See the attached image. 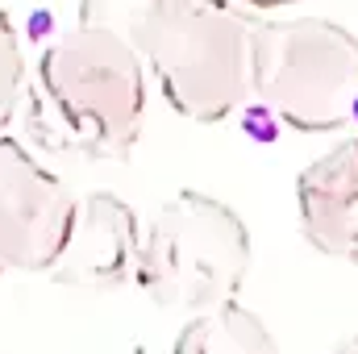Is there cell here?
Masks as SVG:
<instances>
[{"instance_id": "obj_3", "label": "cell", "mask_w": 358, "mask_h": 354, "mask_svg": "<svg viewBox=\"0 0 358 354\" xmlns=\"http://www.w3.org/2000/svg\"><path fill=\"white\" fill-rule=\"evenodd\" d=\"M250 271V229L246 221L208 192L183 187L176 200L150 213L134 279L155 309L167 313H208L238 300Z\"/></svg>"}, {"instance_id": "obj_9", "label": "cell", "mask_w": 358, "mask_h": 354, "mask_svg": "<svg viewBox=\"0 0 358 354\" xmlns=\"http://www.w3.org/2000/svg\"><path fill=\"white\" fill-rule=\"evenodd\" d=\"M21 88H25V55H21L13 17L0 8V129L13 121V108L21 100Z\"/></svg>"}, {"instance_id": "obj_8", "label": "cell", "mask_w": 358, "mask_h": 354, "mask_svg": "<svg viewBox=\"0 0 358 354\" xmlns=\"http://www.w3.org/2000/svg\"><path fill=\"white\" fill-rule=\"evenodd\" d=\"M171 354H279V346L259 313L229 300V304L187 317Z\"/></svg>"}, {"instance_id": "obj_2", "label": "cell", "mask_w": 358, "mask_h": 354, "mask_svg": "<svg viewBox=\"0 0 358 354\" xmlns=\"http://www.w3.org/2000/svg\"><path fill=\"white\" fill-rule=\"evenodd\" d=\"M146 121V67L117 34L76 25L55 38L29 88V129L46 150L125 159Z\"/></svg>"}, {"instance_id": "obj_11", "label": "cell", "mask_w": 358, "mask_h": 354, "mask_svg": "<svg viewBox=\"0 0 358 354\" xmlns=\"http://www.w3.org/2000/svg\"><path fill=\"white\" fill-rule=\"evenodd\" d=\"M334 354H358V338H346V342H342Z\"/></svg>"}, {"instance_id": "obj_6", "label": "cell", "mask_w": 358, "mask_h": 354, "mask_svg": "<svg viewBox=\"0 0 358 354\" xmlns=\"http://www.w3.org/2000/svg\"><path fill=\"white\" fill-rule=\"evenodd\" d=\"M296 208L313 250L358 267V134L342 138L300 171Z\"/></svg>"}, {"instance_id": "obj_5", "label": "cell", "mask_w": 358, "mask_h": 354, "mask_svg": "<svg viewBox=\"0 0 358 354\" xmlns=\"http://www.w3.org/2000/svg\"><path fill=\"white\" fill-rule=\"evenodd\" d=\"M80 200L17 138H0V275L55 271Z\"/></svg>"}, {"instance_id": "obj_4", "label": "cell", "mask_w": 358, "mask_h": 354, "mask_svg": "<svg viewBox=\"0 0 358 354\" xmlns=\"http://www.w3.org/2000/svg\"><path fill=\"white\" fill-rule=\"evenodd\" d=\"M250 96L300 134H334L358 117V38L325 17L255 21Z\"/></svg>"}, {"instance_id": "obj_1", "label": "cell", "mask_w": 358, "mask_h": 354, "mask_svg": "<svg viewBox=\"0 0 358 354\" xmlns=\"http://www.w3.org/2000/svg\"><path fill=\"white\" fill-rule=\"evenodd\" d=\"M80 25L134 46L187 121L213 125L250 100L255 17L229 0H80Z\"/></svg>"}, {"instance_id": "obj_7", "label": "cell", "mask_w": 358, "mask_h": 354, "mask_svg": "<svg viewBox=\"0 0 358 354\" xmlns=\"http://www.w3.org/2000/svg\"><path fill=\"white\" fill-rule=\"evenodd\" d=\"M138 242H142V229H138L134 208L125 200H117L113 192H92L76 208L67 250L50 275L63 283H80V288L125 283L134 275Z\"/></svg>"}, {"instance_id": "obj_10", "label": "cell", "mask_w": 358, "mask_h": 354, "mask_svg": "<svg viewBox=\"0 0 358 354\" xmlns=\"http://www.w3.org/2000/svg\"><path fill=\"white\" fill-rule=\"evenodd\" d=\"M242 4H250V8H283L292 0H242Z\"/></svg>"}]
</instances>
